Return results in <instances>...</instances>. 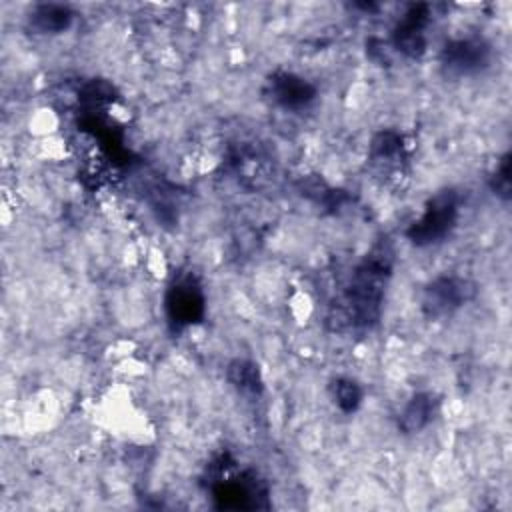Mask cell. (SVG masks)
<instances>
[{
  "label": "cell",
  "instance_id": "1",
  "mask_svg": "<svg viewBox=\"0 0 512 512\" xmlns=\"http://www.w3.org/2000/svg\"><path fill=\"white\" fill-rule=\"evenodd\" d=\"M394 270V248L382 238L356 264L344 290L330 302L326 326L336 334L372 330L382 312V300Z\"/></svg>",
  "mask_w": 512,
  "mask_h": 512
},
{
  "label": "cell",
  "instance_id": "15",
  "mask_svg": "<svg viewBox=\"0 0 512 512\" xmlns=\"http://www.w3.org/2000/svg\"><path fill=\"white\" fill-rule=\"evenodd\" d=\"M384 48H386V46H384L382 40L372 38V40H368V44H366V54H368L376 64H384V62H388V54H386Z\"/></svg>",
  "mask_w": 512,
  "mask_h": 512
},
{
  "label": "cell",
  "instance_id": "3",
  "mask_svg": "<svg viewBox=\"0 0 512 512\" xmlns=\"http://www.w3.org/2000/svg\"><path fill=\"white\" fill-rule=\"evenodd\" d=\"M458 216H460V196H458V192L454 188L438 190L424 204L422 216L416 218L408 226L406 238L418 248L438 244L446 236H450V232L456 228Z\"/></svg>",
  "mask_w": 512,
  "mask_h": 512
},
{
  "label": "cell",
  "instance_id": "2",
  "mask_svg": "<svg viewBox=\"0 0 512 512\" xmlns=\"http://www.w3.org/2000/svg\"><path fill=\"white\" fill-rule=\"evenodd\" d=\"M234 460L220 454L208 464V480L216 506L220 510H258L268 508V486L256 470L232 472Z\"/></svg>",
  "mask_w": 512,
  "mask_h": 512
},
{
  "label": "cell",
  "instance_id": "14",
  "mask_svg": "<svg viewBox=\"0 0 512 512\" xmlns=\"http://www.w3.org/2000/svg\"><path fill=\"white\" fill-rule=\"evenodd\" d=\"M490 190L494 196H498L500 200L508 202L512 196V180H510V152H504L488 180Z\"/></svg>",
  "mask_w": 512,
  "mask_h": 512
},
{
  "label": "cell",
  "instance_id": "9",
  "mask_svg": "<svg viewBox=\"0 0 512 512\" xmlns=\"http://www.w3.org/2000/svg\"><path fill=\"white\" fill-rule=\"evenodd\" d=\"M440 396L430 390L414 392L398 414V430L406 436L426 430L438 416Z\"/></svg>",
  "mask_w": 512,
  "mask_h": 512
},
{
  "label": "cell",
  "instance_id": "7",
  "mask_svg": "<svg viewBox=\"0 0 512 512\" xmlns=\"http://www.w3.org/2000/svg\"><path fill=\"white\" fill-rule=\"evenodd\" d=\"M432 8L430 4H412L402 18L398 20V24L392 30L390 36V46L410 58V60H418L426 54L428 48V38H426V28L430 24V16Z\"/></svg>",
  "mask_w": 512,
  "mask_h": 512
},
{
  "label": "cell",
  "instance_id": "6",
  "mask_svg": "<svg viewBox=\"0 0 512 512\" xmlns=\"http://www.w3.org/2000/svg\"><path fill=\"white\" fill-rule=\"evenodd\" d=\"M164 310L168 324L174 332H180L204 316V292L200 282L192 274H180L166 290Z\"/></svg>",
  "mask_w": 512,
  "mask_h": 512
},
{
  "label": "cell",
  "instance_id": "11",
  "mask_svg": "<svg viewBox=\"0 0 512 512\" xmlns=\"http://www.w3.org/2000/svg\"><path fill=\"white\" fill-rule=\"evenodd\" d=\"M368 158L380 168L400 166L404 160V136L392 128L376 132L370 140Z\"/></svg>",
  "mask_w": 512,
  "mask_h": 512
},
{
  "label": "cell",
  "instance_id": "8",
  "mask_svg": "<svg viewBox=\"0 0 512 512\" xmlns=\"http://www.w3.org/2000/svg\"><path fill=\"white\" fill-rule=\"evenodd\" d=\"M266 94L276 106L290 112H300L316 100L318 90L308 78L294 72L278 70L268 76Z\"/></svg>",
  "mask_w": 512,
  "mask_h": 512
},
{
  "label": "cell",
  "instance_id": "13",
  "mask_svg": "<svg viewBox=\"0 0 512 512\" xmlns=\"http://www.w3.org/2000/svg\"><path fill=\"white\" fill-rule=\"evenodd\" d=\"M330 398L344 414H354L364 398L362 386L350 376H336L330 380Z\"/></svg>",
  "mask_w": 512,
  "mask_h": 512
},
{
  "label": "cell",
  "instance_id": "4",
  "mask_svg": "<svg viewBox=\"0 0 512 512\" xmlns=\"http://www.w3.org/2000/svg\"><path fill=\"white\" fill-rule=\"evenodd\" d=\"M476 296V284L458 274H440L432 278L420 298V310L426 320H442L458 312Z\"/></svg>",
  "mask_w": 512,
  "mask_h": 512
},
{
  "label": "cell",
  "instance_id": "5",
  "mask_svg": "<svg viewBox=\"0 0 512 512\" xmlns=\"http://www.w3.org/2000/svg\"><path fill=\"white\" fill-rule=\"evenodd\" d=\"M440 70L446 78H466L480 74L492 62V46L482 36H462L448 40L438 56Z\"/></svg>",
  "mask_w": 512,
  "mask_h": 512
},
{
  "label": "cell",
  "instance_id": "12",
  "mask_svg": "<svg viewBox=\"0 0 512 512\" xmlns=\"http://www.w3.org/2000/svg\"><path fill=\"white\" fill-rule=\"evenodd\" d=\"M226 378L232 388L244 396L256 398L264 390V380L256 362L248 358H234L226 366Z\"/></svg>",
  "mask_w": 512,
  "mask_h": 512
},
{
  "label": "cell",
  "instance_id": "10",
  "mask_svg": "<svg viewBox=\"0 0 512 512\" xmlns=\"http://www.w3.org/2000/svg\"><path fill=\"white\" fill-rule=\"evenodd\" d=\"M74 22V12L66 4L56 2H44L36 4L28 14V26L36 34H62L66 32Z\"/></svg>",
  "mask_w": 512,
  "mask_h": 512
}]
</instances>
